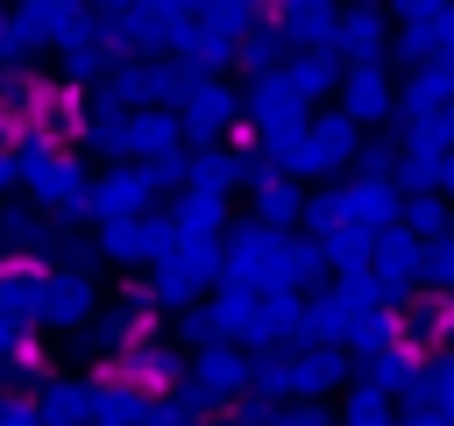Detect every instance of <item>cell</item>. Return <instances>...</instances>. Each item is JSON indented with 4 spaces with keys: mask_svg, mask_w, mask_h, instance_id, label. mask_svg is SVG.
<instances>
[{
    "mask_svg": "<svg viewBox=\"0 0 454 426\" xmlns=\"http://www.w3.org/2000/svg\"><path fill=\"white\" fill-rule=\"evenodd\" d=\"M419 256H426V248H419L404 227H390V234H376V241H369V263H362V270H369V284H376V305H383V312L419 284Z\"/></svg>",
    "mask_w": 454,
    "mask_h": 426,
    "instance_id": "1",
    "label": "cell"
},
{
    "mask_svg": "<svg viewBox=\"0 0 454 426\" xmlns=\"http://www.w3.org/2000/svg\"><path fill=\"white\" fill-rule=\"evenodd\" d=\"M383 36H390V14H383V7H355V14H340V50H355L362 64H376Z\"/></svg>",
    "mask_w": 454,
    "mask_h": 426,
    "instance_id": "8",
    "label": "cell"
},
{
    "mask_svg": "<svg viewBox=\"0 0 454 426\" xmlns=\"http://www.w3.org/2000/svg\"><path fill=\"white\" fill-rule=\"evenodd\" d=\"M440 355H454V320H447V341H440Z\"/></svg>",
    "mask_w": 454,
    "mask_h": 426,
    "instance_id": "22",
    "label": "cell"
},
{
    "mask_svg": "<svg viewBox=\"0 0 454 426\" xmlns=\"http://www.w3.org/2000/svg\"><path fill=\"white\" fill-rule=\"evenodd\" d=\"M362 156V142H355V121L348 114H326L305 142H298V170H340V163H355Z\"/></svg>",
    "mask_w": 454,
    "mask_h": 426,
    "instance_id": "5",
    "label": "cell"
},
{
    "mask_svg": "<svg viewBox=\"0 0 454 426\" xmlns=\"http://www.w3.org/2000/svg\"><path fill=\"white\" fill-rule=\"evenodd\" d=\"M277 426H333V419H326V405H298V412H284Z\"/></svg>",
    "mask_w": 454,
    "mask_h": 426,
    "instance_id": "19",
    "label": "cell"
},
{
    "mask_svg": "<svg viewBox=\"0 0 454 426\" xmlns=\"http://www.w3.org/2000/svg\"><path fill=\"white\" fill-rule=\"evenodd\" d=\"M333 206H340V220H348V234H362V241H376V234H390V227H397V213H404V199H397V185H369V178H355L348 192H333Z\"/></svg>",
    "mask_w": 454,
    "mask_h": 426,
    "instance_id": "2",
    "label": "cell"
},
{
    "mask_svg": "<svg viewBox=\"0 0 454 426\" xmlns=\"http://www.w3.org/2000/svg\"><path fill=\"white\" fill-rule=\"evenodd\" d=\"M440 199H454V149H447V170H440Z\"/></svg>",
    "mask_w": 454,
    "mask_h": 426,
    "instance_id": "21",
    "label": "cell"
},
{
    "mask_svg": "<svg viewBox=\"0 0 454 426\" xmlns=\"http://www.w3.org/2000/svg\"><path fill=\"white\" fill-rule=\"evenodd\" d=\"M298 213V192L291 185H262V220H291Z\"/></svg>",
    "mask_w": 454,
    "mask_h": 426,
    "instance_id": "18",
    "label": "cell"
},
{
    "mask_svg": "<svg viewBox=\"0 0 454 426\" xmlns=\"http://www.w3.org/2000/svg\"><path fill=\"white\" fill-rule=\"evenodd\" d=\"M411 398L454 426V355H426V369H419V390H411Z\"/></svg>",
    "mask_w": 454,
    "mask_h": 426,
    "instance_id": "10",
    "label": "cell"
},
{
    "mask_svg": "<svg viewBox=\"0 0 454 426\" xmlns=\"http://www.w3.org/2000/svg\"><path fill=\"white\" fill-rule=\"evenodd\" d=\"M419 369H426V355H411V348L397 341V348H383V355L369 362V390H376V398H397V390H419Z\"/></svg>",
    "mask_w": 454,
    "mask_h": 426,
    "instance_id": "7",
    "label": "cell"
},
{
    "mask_svg": "<svg viewBox=\"0 0 454 426\" xmlns=\"http://www.w3.org/2000/svg\"><path fill=\"white\" fill-rule=\"evenodd\" d=\"M340 376H348V355H340V348H312V355L291 362V390H305V398H319V390L340 383Z\"/></svg>",
    "mask_w": 454,
    "mask_h": 426,
    "instance_id": "9",
    "label": "cell"
},
{
    "mask_svg": "<svg viewBox=\"0 0 454 426\" xmlns=\"http://www.w3.org/2000/svg\"><path fill=\"white\" fill-rule=\"evenodd\" d=\"M397 426H447V419H440V412H426V405H411V412H404Z\"/></svg>",
    "mask_w": 454,
    "mask_h": 426,
    "instance_id": "20",
    "label": "cell"
},
{
    "mask_svg": "<svg viewBox=\"0 0 454 426\" xmlns=\"http://www.w3.org/2000/svg\"><path fill=\"white\" fill-rule=\"evenodd\" d=\"M419 284H433V298H454V234L419 256Z\"/></svg>",
    "mask_w": 454,
    "mask_h": 426,
    "instance_id": "15",
    "label": "cell"
},
{
    "mask_svg": "<svg viewBox=\"0 0 454 426\" xmlns=\"http://www.w3.org/2000/svg\"><path fill=\"white\" fill-rule=\"evenodd\" d=\"M404 234H411L419 248L447 241V234H454V206H447V199H411V206H404Z\"/></svg>",
    "mask_w": 454,
    "mask_h": 426,
    "instance_id": "12",
    "label": "cell"
},
{
    "mask_svg": "<svg viewBox=\"0 0 454 426\" xmlns=\"http://www.w3.org/2000/svg\"><path fill=\"white\" fill-rule=\"evenodd\" d=\"M340 78H348V71H340V57H305V64L291 71V92H305V99H312V92H333Z\"/></svg>",
    "mask_w": 454,
    "mask_h": 426,
    "instance_id": "16",
    "label": "cell"
},
{
    "mask_svg": "<svg viewBox=\"0 0 454 426\" xmlns=\"http://www.w3.org/2000/svg\"><path fill=\"white\" fill-rule=\"evenodd\" d=\"M348 426H397V419H390V398H376V390L362 383V390L348 398Z\"/></svg>",
    "mask_w": 454,
    "mask_h": 426,
    "instance_id": "17",
    "label": "cell"
},
{
    "mask_svg": "<svg viewBox=\"0 0 454 426\" xmlns=\"http://www.w3.org/2000/svg\"><path fill=\"white\" fill-rule=\"evenodd\" d=\"M447 320H454V298H411L404 320H397V341H404L411 355H426L433 341H447Z\"/></svg>",
    "mask_w": 454,
    "mask_h": 426,
    "instance_id": "6",
    "label": "cell"
},
{
    "mask_svg": "<svg viewBox=\"0 0 454 426\" xmlns=\"http://www.w3.org/2000/svg\"><path fill=\"white\" fill-rule=\"evenodd\" d=\"M284 21H291V28H298V43H312L319 57H333V50H340V14H333V7H312V0H305V7H291Z\"/></svg>",
    "mask_w": 454,
    "mask_h": 426,
    "instance_id": "11",
    "label": "cell"
},
{
    "mask_svg": "<svg viewBox=\"0 0 454 426\" xmlns=\"http://www.w3.org/2000/svg\"><path fill=\"white\" fill-rule=\"evenodd\" d=\"M340 92H348V121H390V114H397V85H390L383 57H376V64H355V71L340 78Z\"/></svg>",
    "mask_w": 454,
    "mask_h": 426,
    "instance_id": "4",
    "label": "cell"
},
{
    "mask_svg": "<svg viewBox=\"0 0 454 426\" xmlns=\"http://www.w3.org/2000/svg\"><path fill=\"white\" fill-rule=\"evenodd\" d=\"M454 99V57H440V64H426V71H411V85L397 92V121L419 135V128H433V114Z\"/></svg>",
    "mask_w": 454,
    "mask_h": 426,
    "instance_id": "3",
    "label": "cell"
},
{
    "mask_svg": "<svg viewBox=\"0 0 454 426\" xmlns=\"http://www.w3.org/2000/svg\"><path fill=\"white\" fill-rule=\"evenodd\" d=\"M298 327H305L312 341H326V348H333V341H340V334L355 327V312H348V298H319V305H312V312H305Z\"/></svg>",
    "mask_w": 454,
    "mask_h": 426,
    "instance_id": "13",
    "label": "cell"
},
{
    "mask_svg": "<svg viewBox=\"0 0 454 426\" xmlns=\"http://www.w3.org/2000/svg\"><path fill=\"white\" fill-rule=\"evenodd\" d=\"M348 341H355V348H362V355L376 362L383 348H397V320H390V312H355V327H348Z\"/></svg>",
    "mask_w": 454,
    "mask_h": 426,
    "instance_id": "14",
    "label": "cell"
}]
</instances>
